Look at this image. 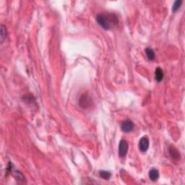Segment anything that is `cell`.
<instances>
[{"label": "cell", "mask_w": 185, "mask_h": 185, "mask_svg": "<svg viewBox=\"0 0 185 185\" xmlns=\"http://www.w3.org/2000/svg\"><path fill=\"white\" fill-rule=\"evenodd\" d=\"M96 21L104 29L110 30L118 23V18L114 13H101L97 15Z\"/></svg>", "instance_id": "obj_1"}, {"label": "cell", "mask_w": 185, "mask_h": 185, "mask_svg": "<svg viewBox=\"0 0 185 185\" xmlns=\"http://www.w3.org/2000/svg\"><path fill=\"white\" fill-rule=\"evenodd\" d=\"M128 143L125 140H122L119 145V156L120 158H124L128 151Z\"/></svg>", "instance_id": "obj_2"}, {"label": "cell", "mask_w": 185, "mask_h": 185, "mask_svg": "<svg viewBox=\"0 0 185 185\" xmlns=\"http://www.w3.org/2000/svg\"><path fill=\"white\" fill-rule=\"evenodd\" d=\"M134 128V124L130 120H124L121 124V130L124 132H130Z\"/></svg>", "instance_id": "obj_3"}, {"label": "cell", "mask_w": 185, "mask_h": 185, "mask_svg": "<svg viewBox=\"0 0 185 185\" xmlns=\"http://www.w3.org/2000/svg\"><path fill=\"white\" fill-rule=\"evenodd\" d=\"M149 148V140L147 137H142L139 142V148L141 152L145 153Z\"/></svg>", "instance_id": "obj_4"}, {"label": "cell", "mask_w": 185, "mask_h": 185, "mask_svg": "<svg viewBox=\"0 0 185 185\" xmlns=\"http://www.w3.org/2000/svg\"><path fill=\"white\" fill-rule=\"evenodd\" d=\"M92 104L91 98L88 95H83L80 99V105L83 108H87Z\"/></svg>", "instance_id": "obj_5"}, {"label": "cell", "mask_w": 185, "mask_h": 185, "mask_svg": "<svg viewBox=\"0 0 185 185\" xmlns=\"http://www.w3.org/2000/svg\"><path fill=\"white\" fill-rule=\"evenodd\" d=\"M164 77V71L161 69V67H157L156 69V71H155V77H156V81L160 83L163 80Z\"/></svg>", "instance_id": "obj_6"}, {"label": "cell", "mask_w": 185, "mask_h": 185, "mask_svg": "<svg viewBox=\"0 0 185 185\" xmlns=\"http://www.w3.org/2000/svg\"><path fill=\"white\" fill-rule=\"evenodd\" d=\"M149 177L152 181L155 182L159 177V172L156 168H153L149 171Z\"/></svg>", "instance_id": "obj_7"}, {"label": "cell", "mask_w": 185, "mask_h": 185, "mask_svg": "<svg viewBox=\"0 0 185 185\" xmlns=\"http://www.w3.org/2000/svg\"><path fill=\"white\" fill-rule=\"evenodd\" d=\"M169 153L171 157L173 158L174 160H179L180 158V154H179L178 150L174 147L171 146L169 148Z\"/></svg>", "instance_id": "obj_8"}, {"label": "cell", "mask_w": 185, "mask_h": 185, "mask_svg": "<svg viewBox=\"0 0 185 185\" xmlns=\"http://www.w3.org/2000/svg\"><path fill=\"white\" fill-rule=\"evenodd\" d=\"M145 54H146V56H147L148 59L150 61H153V60L155 59V57H156V54H155V52L153 51V49H152L151 48H146L145 50Z\"/></svg>", "instance_id": "obj_9"}, {"label": "cell", "mask_w": 185, "mask_h": 185, "mask_svg": "<svg viewBox=\"0 0 185 185\" xmlns=\"http://www.w3.org/2000/svg\"><path fill=\"white\" fill-rule=\"evenodd\" d=\"M7 35V31L6 27L4 25H1V28H0V41H1V43H2L5 41Z\"/></svg>", "instance_id": "obj_10"}, {"label": "cell", "mask_w": 185, "mask_h": 185, "mask_svg": "<svg viewBox=\"0 0 185 185\" xmlns=\"http://www.w3.org/2000/svg\"><path fill=\"white\" fill-rule=\"evenodd\" d=\"M13 175H14L15 178L17 180H20V181H22V182H23V181L25 180V179L24 176L23 175V174L20 172V171H15L14 174H13Z\"/></svg>", "instance_id": "obj_11"}, {"label": "cell", "mask_w": 185, "mask_h": 185, "mask_svg": "<svg viewBox=\"0 0 185 185\" xmlns=\"http://www.w3.org/2000/svg\"><path fill=\"white\" fill-rule=\"evenodd\" d=\"M100 176H101V177L103 178V179L108 180V179H109V178L111 177V176H112V174H111L109 171H100Z\"/></svg>", "instance_id": "obj_12"}, {"label": "cell", "mask_w": 185, "mask_h": 185, "mask_svg": "<svg viewBox=\"0 0 185 185\" xmlns=\"http://www.w3.org/2000/svg\"><path fill=\"white\" fill-rule=\"evenodd\" d=\"M182 4V0H176V2L174 3L173 7H172V11H173V12H176V11H177L178 9H179V7H181Z\"/></svg>", "instance_id": "obj_13"}]
</instances>
